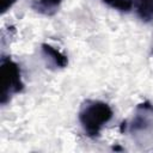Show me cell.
I'll return each mask as SVG.
<instances>
[{
	"mask_svg": "<svg viewBox=\"0 0 153 153\" xmlns=\"http://www.w3.org/2000/svg\"><path fill=\"white\" fill-rule=\"evenodd\" d=\"M111 106L102 100H86L79 111L80 124L90 137H97L102 128L112 118Z\"/></svg>",
	"mask_w": 153,
	"mask_h": 153,
	"instance_id": "1",
	"label": "cell"
},
{
	"mask_svg": "<svg viewBox=\"0 0 153 153\" xmlns=\"http://www.w3.org/2000/svg\"><path fill=\"white\" fill-rule=\"evenodd\" d=\"M0 84H1V104H6L11 96L19 93L24 88L19 66L11 59L4 57L0 65Z\"/></svg>",
	"mask_w": 153,
	"mask_h": 153,
	"instance_id": "2",
	"label": "cell"
},
{
	"mask_svg": "<svg viewBox=\"0 0 153 153\" xmlns=\"http://www.w3.org/2000/svg\"><path fill=\"white\" fill-rule=\"evenodd\" d=\"M42 53L44 55L45 59H48L55 67L57 68H65L68 65V59L67 56L61 53L60 50H57L56 48H54L53 45L48 44V43H43L42 44Z\"/></svg>",
	"mask_w": 153,
	"mask_h": 153,
	"instance_id": "3",
	"label": "cell"
},
{
	"mask_svg": "<svg viewBox=\"0 0 153 153\" xmlns=\"http://www.w3.org/2000/svg\"><path fill=\"white\" fill-rule=\"evenodd\" d=\"M61 4L62 0H33L31 2V8L42 16L51 17L59 11Z\"/></svg>",
	"mask_w": 153,
	"mask_h": 153,
	"instance_id": "4",
	"label": "cell"
},
{
	"mask_svg": "<svg viewBox=\"0 0 153 153\" xmlns=\"http://www.w3.org/2000/svg\"><path fill=\"white\" fill-rule=\"evenodd\" d=\"M133 7L142 22L148 23L153 20V0H134Z\"/></svg>",
	"mask_w": 153,
	"mask_h": 153,
	"instance_id": "5",
	"label": "cell"
},
{
	"mask_svg": "<svg viewBox=\"0 0 153 153\" xmlns=\"http://www.w3.org/2000/svg\"><path fill=\"white\" fill-rule=\"evenodd\" d=\"M102 1L105 2L106 5H109L110 7L118 10L121 12L130 11L134 5V0H102Z\"/></svg>",
	"mask_w": 153,
	"mask_h": 153,
	"instance_id": "6",
	"label": "cell"
},
{
	"mask_svg": "<svg viewBox=\"0 0 153 153\" xmlns=\"http://www.w3.org/2000/svg\"><path fill=\"white\" fill-rule=\"evenodd\" d=\"M17 2V0H0V13L4 14L6 11H8L14 4Z\"/></svg>",
	"mask_w": 153,
	"mask_h": 153,
	"instance_id": "7",
	"label": "cell"
},
{
	"mask_svg": "<svg viewBox=\"0 0 153 153\" xmlns=\"http://www.w3.org/2000/svg\"><path fill=\"white\" fill-rule=\"evenodd\" d=\"M126 124H127L126 122H123V123L121 124V133H123V131L126 130Z\"/></svg>",
	"mask_w": 153,
	"mask_h": 153,
	"instance_id": "8",
	"label": "cell"
},
{
	"mask_svg": "<svg viewBox=\"0 0 153 153\" xmlns=\"http://www.w3.org/2000/svg\"><path fill=\"white\" fill-rule=\"evenodd\" d=\"M114 151H121V147H114Z\"/></svg>",
	"mask_w": 153,
	"mask_h": 153,
	"instance_id": "9",
	"label": "cell"
}]
</instances>
